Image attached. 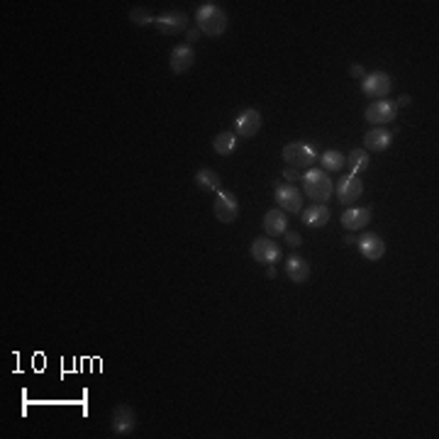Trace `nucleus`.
Returning <instances> with one entry per match:
<instances>
[{"label": "nucleus", "instance_id": "f257e3e1", "mask_svg": "<svg viewBox=\"0 0 439 439\" xmlns=\"http://www.w3.org/2000/svg\"><path fill=\"white\" fill-rule=\"evenodd\" d=\"M334 183L330 181L327 171L322 169H308V173L303 176V193L308 195L315 203H325V200L332 198Z\"/></svg>", "mask_w": 439, "mask_h": 439}, {"label": "nucleus", "instance_id": "412c9836", "mask_svg": "<svg viewBox=\"0 0 439 439\" xmlns=\"http://www.w3.org/2000/svg\"><path fill=\"white\" fill-rule=\"evenodd\" d=\"M344 161H347V156L339 149H327L320 154V169L322 171H342Z\"/></svg>", "mask_w": 439, "mask_h": 439}, {"label": "nucleus", "instance_id": "393cba45", "mask_svg": "<svg viewBox=\"0 0 439 439\" xmlns=\"http://www.w3.org/2000/svg\"><path fill=\"white\" fill-rule=\"evenodd\" d=\"M283 178H286V181H303L300 171H298V169H293V167L286 169V171H283Z\"/></svg>", "mask_w": 439, "mask_h": 439}, {"label": "nucleus", "instance_id": "4468645a", "mask_svg": "<svg viewBox=\"0 0 439 439\" xmlns=\"http://www.w3.org/2000/svg\"><path fill=\"white\" fill-rule=\"evenodd\" d=\"M371 215H374L371 208H349V210H344V215H342V227L344 230H352V232L364 230V227L371 222Z\"/></svg>", "mask_w": 439, "mask_h": 439}, {"label": "nucleus", "instance_id": "a878e982", "mask_svg": "<svg viewBox=\"0 0 439 439\" xmlns=\"http://www.w3.org/2000/svg\"><path fill=\"white\" fill-rule=\"evenodd\" d=\"M286 242H288L290 246H300V242H303V237H300L298 232H286Z\"/></svg>", "mask_w": 439, "mask_h": 439}, {"label": "nucleus", "instance_id": "dca6fc26", "mask_svg": "<svg viewBox=\"0 0 439 439\" xmlns=\"http://www.w3.org/2000/svg\"><path fill=\"white\" fill-rule=\"evenodd\" d=\"M393 142V132L386 127H374L364 134V147L366 151H386Z\"/></svg>", "mask_w": 439, "mask_h": 439}, {"label": "nucleus", "instance_id": "4be33fe9", "mask_svg": "<svg viewBox=\"0 0 439 439\" xmlns=\"http://www.w3.org/2000/svg\"><path fill=\"white\" fill-rule=\"evenodd\" d=\"M213 149L217 151L220 156H230L235 154L237 149V134L235 132H220L213 140Z\"/></svg>", "mask_w": 439, "mask_h": 439}, {"label": "nucleus", "instance_id": "20e7f679", "mask_svg": "<svg viewBox=\"0 0 439 439\" xmlns=\"http://www.w3.org/2000/svg\"><path fill=\"white\" fill-rule=\"evenodd\" d=\"M391 91H393V81L386 71H374V74L364 76V81H361V93L369 96L371 100H383Z\"/></svg>", "mask_w": 439, "mask_h": 439}, {"label": "nucleus", "instance_id": "0eeeda50", "mask_svg": "<svg viewBox=\"0 0 439 439\" xmlns=\"http://www.w3.org/2000/svg\"><path fill=\"white\" fill-rule=\"evenodd\" d=\"M261 129V113L254 110V107H246L237 115L235 120V134H239L242 140H252L254 134Z\"/></svg>", "mask_w": 439, "mask_h": 439}, {"label": "nucleus", "instance_id": "bb28decb", "mask_svg": "<svg viewBox=\"0 0 439 439\" xmlns=\"http://www.w3.org/2000/svg\"><path fill=\"white\" fill-rule=\"evenodd\" d=\"M352 76H354V78H364V69H361L359 64H354L352 66Z\"/></svg>", "mask_w": 439, "mask_h": 439}, {"label": "nucleus", "instance_id": "ddd939ff", "mask_svg": "<svg viewBox=\"0 0 439 439\" xmlns=\"http://www.w3.org/2000/svg\"><path fill=\"white\" fill-rule=\"evenodd\" d=\"M264 232L268 237H283L288 232V217H286L283 210L273 208L264 215Z\"/></svg>", "mask_w": 439, "mask_h": 439}, {"label": "nucleus", "instance_id": "c85d7f7f", "mask_svg": "<svg viewBox=\"0 0 439 439\" xmlns=\"http://www.w3.org/2000/svg\"><path fill=\"white\" fill-rule=\"evenodd\" d=\"M266 276H268V279H273V276H276V271H273V266H268V268H266Z\"/></svg>", "mask_w": 439, "mask_h": 439}, {"label": "nucleus", "instance_id": "9d476101", "mask_svg": "<svg viewBox=\"0 0 439 439\" xmlns=\"http://www.w3.org/2000/svg\"><path fill=\"white\" fill-rule=\"evenodd\" d=\"M361 193H364V183L359 181V176L347 173L337 181V198L342 205H354L361 198Z\"/></svg>", "mask_w": 439, "mask_h": 439}, {"label": "nucleus", "instance_id": "f8f14e48", "mask_svg": "<svg viewBox=\"0 0 439 439\" xmlns=\"http://www.w3.org/2000/svg\"><path fill=\"white\" fill-rule=\"evenodd\" d=\"M137 427V418H134V410L129 405H118L113 410V432L118 437H127Z\"/></svg>", "mask_w": 439, "mask_h": 439}, {"label": "nucleus", "instance_id": "5701e85b", "mask_svg": "<svg viewBox=\"0 0 439 439\" xmlns=\"http://www.w3.org/2000/svg\"><path fill=\"white\" fill-rule=\"evenodd\" d=\"M195 183H198L200 191H222V181H220V176L213 171V169H200L198 173H195Z\"/></svg>", "mask_w": 439, "mask_h": 439}, {"label": "nucleus", "instance_id": "f03ea898", "mask_svg": "<svg viewBox=\"0 0 439 439\" xmlns=\"http://www.w3.org/2000/svg\"><path fill=\"white\" fill-rule=\"evenodd\" d=\"M195 17H198V30L208 37H220L227 30V12L215 3H203Z\"/></svg>", "mask_w": 439, "mask_h": 439}, {"label": "nucleus", "instance_id": "9b49d317", "mask_svg": "<svg viewBox=\"0 0 439 439\" xmlns=\"http://www.w3.org/2000/svg\"><path fill=\"white\" fill-rule=\"evenodd\" d=\"M252 259H257L259 264L271 266V264H276L281 259L279 244L273 239H266V237H259V239L252 242Z\"/></svg>", "mask_w": 439, "mask_h": 439}, {"label": "nucleus", "instance_id": "7ed1b4c3", "mask_svg": "<svg viewBox=\"0 0 439 439\" xmlns=\"http://www.w3.org/2000/svg\"><path fill=\"white\" fill-rule=\"evenodd\" d=\"M281 156L288 167L298 169V171L300 169H312V164L317 161V151L308 142H290V144L283 147Z\"/></svg>", "mask_w": 439, "mask_h": 439}, {"label": "nucleus", "instance_id": "a211bd4d", "mask_svg": "<svg viewBox=\"0 0 439 439\" xmlns=\"http://www.w3.org/2000/svg\"><path fill=\"white\" fill-rule=\"evenodd\" d=\"M330 217H332V213H330V208L325 203H312L310 208L303 210V222L308 227H325L330 222Z\"/></svg>", "mask_w": 439, "mask_h": 439}, {"label": "nucleus", "instance_id": "cd10ccee", "mask_svg": "<svg viewBox=\"0 0 439 439\" xmlns=\"http://www.w3.org/2000/svg\"><path fill=\"white\" fill-rule=\"evenodd\" d=\"M407 103H410V98H407V96H400V98H398V103H396V107H405Z\"/></svg>", "mask_w": 439, "mask_h": 439}, {"label": "nucleus", "instance_id": "f3484780", "mask_svg": "<svg viewBox=\"0 0 439 439\" xmlns=\"http://www.w3.org/2000/svg\"><path fill=\"white\" fill-rule=\"evenodd\" d=\"M171 71L173 74H186L191 66L195 64V52H193V47L191 44H181V47H176L171 52Z\"/></svg>", "mask_w": 439, "mask_h": 439}, {"label": "nucleus", "instance_id": "6e6552de", "mask_svg": "<svg viewBox=\"0 0 439 439\" xmlns=\"http://www.w3.org/2000/svg\"><path fill=\"white\" fill-rule=\"evenodd\" d=\"M237 215H239V200L235 198V193H230V191H220L217 200H215V217H217L220 222L230 225V222L237 220Z\"/></svg>", "mask_w": 439, "mask_h": 439}, {"label": "nucleus", "instance_id": "39448f33", "mask_svg": "<svg viewBox=\"0 0 439 439\" xmlns=\"http://www.w3.org/2000/svg\"><path fill=\"white\" fill-rule=\"evenodd\" d=\"M276 203L283 213H303V193L293 183H281L276 186Z\"/></svg>", "mask_w": 439, "mask_h": 439}, {"label": "nucleus", "instance_id": "423d86ee", "mask_svg": "<svg viewBox=\"0 0 439 439\" xmlns=\"http://www.w3.org/2000/svg\"><path fill=\"white\" fill-rule=\"evenodd\" d=\"M396 113H398V107H396V103H391V100H374L369 107H366V122H371L374 127H383L386 122H393V118H396Z\"/></svg>", "mask_w": 439, "mask_h": 439}, {"label": "nucleus", "instance_id": "6ab92c4d", "mask_svg": "<svg viewBox=\"0 0 439 439\" xmlns=\"http://www.w3.org/2000/svg\"><path fill=\"white\" fill-rule=\"evenodd\" d=\"M286 276H288L293 283H306V281L310 279V266H308L306 259H300L298 254H293V257H288V261H286Z\"/></svg>", "mask_w": 439, "mask_h": 439}, {"label": "nucleus", "instance_id": "1a4fd4ad", "mask_svg": "<svg viewBox=\"0 0 439 439\" xmlns=\"http://www.w3.org/2000/svg\"><path fill=\"white\" fill-rule=\"evenodd\" d=\"M154 25L161 34H181V32H186V27H188V15L181 10L161 12V15L156 17Z\"/></svg>", "mask_w": 439, "mask_h": 439}, {"label": "nucleus", "instance_id": "2eb2a0df", "mask_svg": "<svg viewBox=\"0 0 439 439\" xmlns=\"http://www.w3.org/2000/svg\"><path fill=\"white\" fill-rule=\"evenodd\" d=\"M359 252L369 261H378L383 254H386V242L381 239L378 235H361L359 237Z\"/></svg>", "mask_w": 439, "mask_h": 439}, {"label": "nucleus", "instance_id": "aec40b11", "mask_svg": "<svg viewBox=\"0 0 439 439\" xmlns=\"http://www.w3.org/2000/svg\"><path fill=\"white\" fill-rule=\"evenodd\" d=\"M371 159H369V151L366 149H354L352 154L347 156V161H344V167H347V171L352 173V176H359V173H364L366 169H369Z\"/></svg>", "mask_w": 439, "mask_h": 439}, {"label": "nucleus", "instance_id": "b1692460", "mask_svg": "<svg viewBox=\"0 0 439 439\" xmlns=\"http://www.w3.org/2000/svg\"><path fill=\"white\" fill-rule=\"evenodd\" d=\"M129 17H132V22H134V25H142V27H147V25H154V22H156V17L151 15L149 10H142V8H134V10L129 12Z\"/></svg>", "mask_w": 439, "mask_h": 439}]
</instances>
